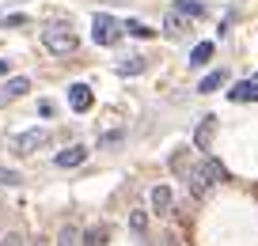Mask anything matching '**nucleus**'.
I'll use <instances>...</instances> for the list:
<instances>
[{"mask_svg": "<svg viewBox=\"0 0 258 246\" xmlns=\"http://www.w3.org/2000/svg\"><path fill=\"white\" fill-rule=\"evenodd\" d=\"M175 12L186 16V19H205L209 16V8H205L202 0H175Z\"/></svg>", "mask_w": 258, "mask_h": 246, "instance_id": "obj_15", "label": "nucleus"}, {"mask_svg": "<svg viewBox=\"0 0 258 246\" xmlns=\"http://www.w3.org/2000/svg\"><path fill=\"white\" fill-rule=\"evenodd\" d=\"M42 46H46V49H49L53 57H69V53H76L80 38H76L73 23H64V19H57V23H49L46 31H42Z\"/></svg>", "mask_w": 258, "mask_h": 246, "instance_id": "obj_2", "label": "nucleus"}, {"mask_svg": "<svg viewBox=\"0 0 258 246\" xmlns=\"http://www.w3.org/2000/svg\"><path fill=\"white\" fill-rule=\"evenodd\" d=\"M0 27H4V31H19V27H27V16L23 12H12V16L0 19Z\"/></svg>", "mask_w": 258, "mask_h": 246, "instance_id": "obj_19", "label": "nucleus"}, {"mask_svg": "<svg viewBox=\"0 0 258 246\" xmlns=\"http://www.w3.org/2000/svg\"><path fill=\"white\" fill-rule=\"evenodd\" d=\"M167 246H182V242H178V238H167Z\"/></svg>", "mask_w": 258, "mask_h": 246, "instance_id": "obj_26", "label": "nucleus"}, {"mask_svg": "<svg viewBox=\"0 0 258 246\" xmlns=\"http://www.w3.org/2000/svg\"><path fill=\"white\" fill-rule=\"evenodd\" d=\"M254 79H258V76H254Z\"/></svg>", "mask_w": 258, "mask_h": 246, "instance_id": "obj_28", "label": "nucleus"}, {"mask_svg": "<svg viewBox=\"0 0 258 246\" xmlns=\"http://www.w3.org/2000/svg\"><path fill=\"white\" fill-rule=\"evenodd\" d=\"M217 125H220V121H217V114H205V121H202L198 129H194V148L202 151V155L213 148V136H217Z\"/></svg>", "mask_w": 258, "mask_h": 246, "instance_id": "obj_5", "label": "nucleus"}, {"mask_svg": "<svg viewBox=\"0 0 258 246\" xmlns=\"http://www.w3.org/2000/svg\"><path fill=\"white\" fill-rule=\"evenodd\" d=\"M19 182H23V175H19V171L0 167V186H19Z\"/></svg>", "mask_w": 258, "mask_h": 246, "instance_id": "obj_23", "label": "nucleus"}, {"mask_svg": "<svg viewBox=\"0 0 258 246\" xmlns=\"http://www.w3.org/2000/svg\"><path fill=\"white\" fill-rule=\"evenodd\" d=\"M213 49H217L213 42H198V46L190 49V57H186V61H190V68H205V64L213 61Z\"/></svg>", "mask_w": 258, "mask_h": 246, "instance_id": "obj_14", "label": "nucleus"}, {"mask_svg": "<svg viewBox=\"0 0 258 246\" xmlns=\"http://www.w3.org/2000/svg\"><path fill=\"white\" fill-rule=\"evenodd\" d=\"M91 103H95V95H91L88 84H69V106H73V114H88Z\"/></svg>", "mask_w": 258, "mask_h": 246, "instance_id": "obj_6", "label": "nucleus"}, {"mask_svg": "<svg viewBox=\"0 0 258 246\" xmlns=\"http://www.w3.org/2000/svg\"><path fill=\"white\" fill-rule=\"evenodd\" d=\"M129 227L137 231V235H145V231H148V216H145V212H141V208H137V212L129 216Z\"/></svg>", "mask_w": 258, "mask_h": 246, "instance_id": "obj_22", "label": "nucleus"}, {"mask_svg": "<svg viewBox=\"0 0 258 246\" xmlns=\"http://www.w3.org/2000/svg\"><path fill=\"white\" fill-rule=\"evenodd\" d=\"M121 34H125V23H118L110 12L91 16V42L95 46H114V42H121Z\"/></svg>", "mask_w": 258, "mask_h": 246, "instance_id": "obj_3", "label": "nucleus"}, {"mask_svg": "<svg viewBox=\"0 0 258 246\" xmlns=\"http://www.w3.org/2000/svg\"><path fill=\"white\" fill-rule=\"evenodd\" d=\"M186 31H190V19L178 16V12L171 8V12H167V19H163V34H167L171 42H178V38H186Z\"/></svg>", "mask_w": 258, "mask_h": 246, "instance_id": "obj_11", "label": "nucleus"}, {"mask_svg": "<svg viewBox=\"0 0 258 246\" xmlns=\"http://www.w3.org/2000/svg\"><path fill=\"white\" fill-rule=\"evenodd\" d=\"M38 118L42 121H53L57 118V103H53V99H38Z\"/></svg>", "mask_w": 258, "mask_h": 246, "instance_id": "obj_21", "label": "nucleus"}, {"mask_svg": "<svg viewBox=\"0 0 258 246\" xmlns=\"http://www.w3.org/2000/svg\"><path fill=\"white\" fill-rule=\"evenodd\" d=\"M0 246H31V242H27V238L19 235V231H12V235H4V238H0Z\"/></svg>", "mask_w": 258, "mask_h": 246, "instance_id": "obj_24", "label": "nucleus"}, {"mask_svg": "<svg viewBox=\"0 0 258 246\" xmlns=\"http://www.w3.org/2000/svg\"><path fill=\"white\" fill-rule=\"evenodd\" d=\"M145 68H148V61H145V57H137V53H133V57H121V61L114 64V72H118L121 79H129V76H141Z\"/></svg>", "mask_w": 258, "mask_h": 246, "instance_id": "obj_12", "label": "nucleus"}, {"mask_svg": "<svg viewBox=\"0 0 258 246\" xmlns=\"http://www.w3.org/2000/svg\"><path fill=\"white\" fill-rule=\"evenodd\" d=\"M34 246H46V242H42V238H38V242H34Z\"/></svg>", "mask_w": 258, "mask_h": 246, "instance_id": "obj_27", "label": "nucleus"}, {"mask_svg": "<svg viewBox=\"0 0 258 246\" xmlns=\"http://www.w3.org/2000/svg\"><path fill=\"white\" fill-rule=\"evenodd\" d=\"M228 84V72L224 68H213L209 76H202V84H198V95H213V91H220Z\"/></svg>", "mask_w": 258, "mask_h": 246, "instance_id": "obj_13", "label": "nucleus"}, {"mask_svg": "<svg viewBox=\"0 0 258 246\" xmlns=\"http://www.w3.org/2000/svg\"><path fill=\"white\" fill-rule=\"evenodd\" d=\"M148 201H152V212L171 216V208H175V190H171V186H152Z\"/></svg>", "mask_w": 258, "mask_h": 246, "instance_id": "obj_8", "label": "nucleus"}, {"mask_svg": "<svg viewBox=\"0 0 258 246\" xmlns=\"http://www.w3.org/2000/svg\"><path fill=\"white\" fill-rule=\"evenodd\" d=\"M12 72V61H0V76H8Z\"/></svg>", "mask_w": 258, "mask_h": 246, "instance_id": "obj_25", "label": "nucleus"}, {"mask_svg": "<svg viewBox=\"0 0 258 246\" xmlns=\"http://www.w3.org/2000/svg\"><path fill=\"white\" fill-rule=\"evenodd\" d=\"M27 91H31V79H27V76H8V84L0 88V106H8V103H16V99H23Z\"/></svg>", "mask_w": 258, "mask_h": 246, "instance_id": "obj_7", "label": "nucleus"}, {"mask_svg": "<svg viewBox=\"0 0 258 246\" xmlns=\"http://www.w3.org/2000/svg\"><path fill=\"white\" fill-rule=\"evenodd\" d=\"M57 246H80V231H76V227H61Z\"/></svg>", "mask_w": 258, "mask_h": 246, "instance_id": "obj_20", "label": "nucleus"}, {"mask_svg": "<svg viewBox=\"0 0 258 246\" xmlns=\"http://www.w3.org/2000/svg\"><path fill=\"white\" fill-rule=\"evenodd\" d=\"M224 178H228V171L220 167V159H213L209 151H205V155H202V159H198V163H194V167L182 175V182H186V190H190V197H194V201H202V197H209V193L217 190Z\"/></svg>", "mask_w": 258, "mask_h": 246, "instance_id": "obj_1", "label": "nucleus"}, {"mask_svg": "<svg viewBox=\"0 0 258 246\" xmlns=\"http://www.w3.org/2000/svg\"><path fill=\"white\" fill-rule=\"evenodd\" d=\"M84 159H88V148H84V144H73V148H61V151L53 155V167L69 171V167H80Z\"/></svg>", "mask_w": 258, "mask_h": 246, "instance_id": "obj_9", "label": "nucleus"}, {"mask_svg": "<svg viewBox=\"0 0 258 246\" xmlns=\"http://www.w3.org/2000/svg\"><path fill=\"white\" fill-rule=\"evenodd\" d=\"M125 34H129V38H156V27H148L145 23V19H125Z\"/></svg>", "mask_w": 258, "mask_h": 246, "instance_id": "obj_16", "label": "nucleus"}, {"mask_svg": "<svg viewBox=\"0 0 258 246\" xmlns=\"http://www.w3.org/2000/svg\"><path fill=\"white\" fill-rule=\"evenodd\" d=\"M121 140H125V129H110V133L99 136V148H118Z\"/></svg>", "mask_w": 258, "mask_h": 246, "instance_id": "obj_18", "label": "nucleus"}, {"mask_svg": "<svg viewBox=\"0 0 258 246\" xmlns=\"http://www.w3.org/2000/svg\"><path fill=\"white\" fill-rule=\"evenodd\" d=\"M228 103H258V79H239L228 88Z\"/></svg>", "mask_w": 258, "mask_h": 246, "instance_id": "obj_10", "label": "nucleus"}, {"mask_svg": "<svg viewBox=\"0 0 258 246\" xmlns=\"http://www.w3.org/2000/svg\"><path fill=\"white\" fill-rule=\"evenodd\" d=\"M46 144H49V129H42V125L23 129V133L12 136V151H16V155H31V151L46 148Z\"/></svg>", "mask_w": 258, "mask_h": 246, "instance_id": "obj_4", "label": "nucleus"}, {"mask_svg": "<svg viewBox=\"0 0 258 246\" xmlns=\"http://www.w3.org/2000/svg\"><path fill=\"white\" fill-rule=\"evenodd\" d=\"M106 242V227H88L80 238V246H103Z\"/></svg>", "mask_w": 258, "mask_h": 246, "instance_id": "obj_17", "label": "nucleus"}]
</instances>
